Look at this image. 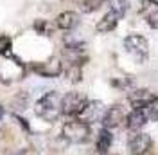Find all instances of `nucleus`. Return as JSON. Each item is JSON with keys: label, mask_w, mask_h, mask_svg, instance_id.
<instances>
[{"label": "nucleus", "mask_w": 158, "mask_h": 155, "mask_svg": "<svg viewBox=\"0 0 158 155\" xmlns=\"http://www.w3.org/2000/svg\"><path fill=\"white\" fill-rule=\"evenodd\" d=\"M34 114L45 123H56L63 116L61 110V96L56 90H49L34 103Z\"/></svg>", "instance_id": "1"}, {"label": "nucleus", "mask_w": 158, "mask_h": 155, "mask_svg": "<svg viewBox=\"0 0 158 155\" xmlns=\"http://www.w3.org/2000/svg\"><path fill=\"white\" fill-rule=\"evenodd\" d=\"M25 74H27V65L18 56H15L13 52L0 56V83L11 85L15 81L23 79Z\"/></svg>", "instance_id": "2"}, {"label": "nucleus", "mask_w": 158, "mask_h": 155, "mask_svg": "<svg viewBox=\"0 0 158 155\" xmlns=\"http://www.w3.org/2000/svg\"><path fill=\"white\" fill-rule=\"evenodd\" d=\"M90 135H92L90 125L83 123L77 117H70L69 121H65L63 126H61V137L69 144H83L90 139Z\"/></svg>", "instance_id": "3"}, {"label": "nucleus", "mask_w": 158, "mask_h": 155, "mask_svg": "<svg viewBox=\"0 0 158 155\" xmlns=\"http://www.w3.org/2000/svg\"><path fill=\"white\" fill-rule=\"evenodd\" d=\"M86 103H88L86 94H83L79 90H70L65 96H61V110H63V116L77 117Z\"/></svg>", "instance_id": "4"}, {"label": "nucleus", "mask_w": 158, "mask_h": 155, "mask_svg": "<svg viewBox=\"0 0 158 155\" xmlns=\"http://www.w3.org/2000/svg\"><path fill=\"white\" fill-rule=\"evenodd\" d=\"M63 60L58 56H52L47 61H40V63H31V70L34 74H38L40 78H58L63 74Z\"/></svg>", "instance_id": "5"}, {"label": "nucleus", "mask_w": 158, "mask_h": 155, "mask_svg": "<svg viewBox=\"0 0 158 155\" xmlns=\"http://www.w3.org/2000/svg\"><path fill=\"white\" fill-rule=\"evenodd\" d=\"M104 112H106V107H104V103L102 101H97V99H94V101H90L85 105V108L81 110V114L77 116V119H81L83 123H86V125H94V123H101L102 121V117H104Z\"/></svg>", "instance_id": "6"}, {"label": "nucleus", "mask_w": 158, "mask_h": 155, "mask_svg": "<svg viewBox=\"0 0 158 155\" xmlns=\"http://www.w3.org/2000/svg\"><path fill=\"white\" fill-rule=\"evenodd\" d=\"M124 49L138 61H142L149 52V42L142 34H129L124 38Z\"/></svg>", "instance_id": "7"}, {"label": "nucleus", "mask_w": 158, "mask_h": 155, "mask_svg": "<svg viewBox=\"0 0 158 155\" xmlns=\"http://www.w3.org/2000/svg\"><path fill=\"white\" fill-rule=\"evenodd\" d=\"M153 146V139L149 134L144 132H133L128 141V153L129 155H146Z\"/></svg>", "instance_id": "8"}, {"label": "nucleus", "mask_w": 158, "mask_h": 155, "mask_svg": "<svg viewBox=\"0 0 158 155\" xmlns=\"http://www.w3.org/2000/svg\"><path fill=\"white\" fill-rule=\"evenodd\" d=\"M126 121V114L122 107L118 105H113V107H108L106 112H104V117H102V128H108V130H113V128H118Z\"/></svg>", "instance_id": "9"}, {"label": "nucleus", "mask_w": 158, "mask_h": 155, "mask_svg": "<svg viewBox=\"0 0 158 155\" xmlns=\"http://www.w3.org/2000/svg\"><path fill=\"white\" fill-rule=\"evenodd\" d=\"M79 22H81V16H79V13L76 11H63V13H59L56 20H54V24H56V29L59 31H74L76 27L79 25Z\"/></svg>", "instance_id": "10"}, {"label": "nucleus", "mask_w": 158, "mask_h": 155, "mask_svg": "<svg viewBox=\"0 0 158 155\" xmlns=\"http://www.w3.org/2000/svg\"><path fill=\"white\" fill-rule=\"evenodd\" d=\"M146 123H148V117H146L144 108H131V112L126 116V126H128V130L131 134L140 132Z\"/></svg>", "instance_id": "11"}, {"label": "nucleus", "mask_w": 158, "mask_h": 155, "mask_svg": "<svg viewBox=\"0 0 158 155\" xmlns=\"http://www.w3.org/2000/svg\"><path fill=\"white\" fill-rule=\"evenodd\" d=\"M156 96H153V92L148 90V88H137V90H131L129 92V103H131V107L133 108H144L148 105L149 101H153Z\"/></svg>", "instance_id": "12"}, {"label": "nucleus", "mask_w": 158, "mask_h": 155, "mask_svg": "<svg viewBox=\"0 0 158 155\" xmlns=\"http://www.w3.org/2000/svg\"><path fill=\"white\" fill-rule=\"evenodd\" d=\"M111 144H113L111 130H108V128H101L99 134H97V141H95V150H97V153L108 155Z\"/></svg>", "instance_id": "13"}, {"label": "nucleus", "mask_w": 158, "mask_h": 155, "mask_svg": "<svg viewBox=\"0 0 158 155\" xmlns=\"http://www.w3.org/2000/svg\"><path fill=\"white\" fill-rule=\"evenodd\" d=\"M118 16L113 13V11H108L102 18L99 20L97 24H95V31L97 33H101V34H106V33H111V31L117 27V24H118Z\"/></svg>", "instance_id": "14"}, {"label": "nucleus", "mask_w": 158, "mask_h": 155, "mask_svg": "<svg viewBox=\"0 0 158 155\" xmlns=\"http://www.w3.org/2000/svg\"><path fill=\"white\" fill-rule=\"evenodd\" d=\"M63 74H65V79L69 83L76 85V83H79L83 79V65H79V63H65L63 65Z\"/></svg>", "instance_id": "15"}, {"label": "nucleus", "mask_w": 158, "mask_h": 155, "mask_svg": "<svg viewBox=\"0 0 158 155\" xmlns=\"http://www.w3.org/2000/svg\"><path fill=\"white\" fill-rule=\"evenodd\" d=\"M32 29L36 31L38 34H41V36H50L52 33H54V29H56V24L54 22H50V20H34V24H32Z\"/></svg>", "instance_id": "16"}, {"label": "nucleus", "mask_w": 158, "mask_h": 155, "mask_svg": "<svg viewBox=\"0 0 158 155\" xmlns=\"http://www.w3.org/2000/svg\"><path fill=\"white\" fill-rule=\"evenodd\" d=\"M11 105H13V108H16V110H25L27 105H29V94L25 90L16 92V96L11 99Z\"/></svg>", "instance_id": "17"}, {"label": "nucleus", "mask_w": 158, "mask_h": 155, "mask_svg": "<svg viewBox=\"0 0 158 155\" xmlns=\"http://www.w3.org/2000/svg\"><path fill=\"white\" fill-rule=\"evenodd\" d=\"M110 11H113L118 18H122L128 13V2L126 0H110Z\"/></svg>", "instance_id": "18"}, {"label": "nucleus", "mask_w": 158, "mask_h": 155, "mask_svg": "<svg viewBox=\"0 0 158 155\" xmlns=\"http://www.w3.org/2000/svg\"><path fill=\"white\" fill-rule=\"evenodd\" d=\"M144 112H146V117H148V121H153V123H156V121H158V97H155L153 101H149L148 105L144 107Z\"/></svg>", "instance_id": "19"}, {"label": "nucleus", "mask_w": 158, "mask_h": 155, "mask_svg": "<svg viewBox=\"0 0 158 155\" xmlns=\"http://www.w3.org/2000/svg\"><path fill=\"white\" fill-rule=\"evenodd\" d=\"M104 0H81V11L83 13H94L102 6Z\"/></svg>", "instance_id": "20"}, {"label": "nucleus", "mask_w": 158, "mask_h": 155, "mask_svg": "<svg viewBox=\"0 0 158 155\" xmlns=\"http://www.w3.org/2000/svg\"><path fill=\"white\" fill-rule=\"evenodd\" d=\"M11 47H13V40H11V36H7V34H0V56L11 52Z\"/></svg>", "instance_id": "21"}, {"label": "nucleus", "mask_w": 158, "mask_h": 155, "mask_svg": "<svg viewBox=\"0 0 158 155\" xmlns=\"http://www.w3.org/2000/svg\"><path fill=\"white\" fill-rule=\"evenodd\" d=\"M148 24H149V27L158 29V9L151 11V13L148 15Z\"/></svg>", "instance_id": "22"}, {"label": "nucleus", "mask_w": 158, "mask_h": 155, "mask_svg": "<svg viewBox=\"0 0 158 155\" xmlns=\"http://www.w3.org/2000/svg\"><path fill=\"white\" fill-rule=\"evenodd\" d=\"M11 155H31L29 150H25V148H22V150H16L15 153H11Z\"/></svg>", "instance_id": "23"}, {"label": "nucleus", "mask_w": 158, "mask_h": 155, "mask_svg": "<svg viewBox=\"0 0 158 155\" xmlns=\"http://www.w3.org/2000/svg\"><path fill=\"white\" fill-rule=\"evenodd\" d=\"M151 4H155V6H158V0H149Z\"/></svg>", "instance_id": "24"}, {"label": "nucleus", "mask_w": 158, "mask_h": 155, "mask_svg": "<svg viewBox=\"0 0 158 155\" xmlns=\"http://www.w3.org/2000/svg\"><path fill=\"white\" fill-rule=\"evenodd\" d=\"M2 114H4V108H2V105H0V117H2Z\"/></svg>", "instance_id": "25"}]
</instances>
